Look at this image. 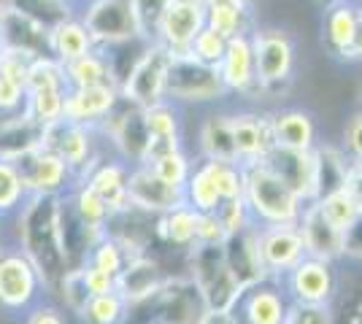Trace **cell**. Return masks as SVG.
Here are the masks:
<instances>
[{
    "label": "cell",
    "instance_id": "obj_1",
    "mask_svg": "<svg viewBox=\"0 0 362 324\" xmlns=\"http://www.w3.org/2000/svg\"><path fill=\"white\" fill-rule=\"evenodd\" d=\"M243 200L249 205V214L255 222H262V224L300 222L303 200L262 160L243 162Z\"/></svg>",
    "mask_w": 362,
    "mask_h": 324
},
{
    "label": "cell",
    "instance_id": "obj_2",
    "mask_svg": "<svg viewBox=\"0 0 362 324\" xmlns=\"http://www.w3.org/2000/svg\"><path fill=\"white\" fill-rule=\"evenodd\" d=\"M225 92L219 65L197 60L192 52L173 54L168 65L165 95L173 100H214Z\"/></svg>",
    "mask_w": 362,
    "mask_h": 324
},
{
    "label": "cell",
    "instance_id": "obj_3",
    "mask_svg": "<svg viewBox=\"0 0 362 324\" xmlns=\"http://www.w3.org/2000/svg\"><path fill=\"white\" fill-rule=\"evenodd\" d=\"M192 265H195V281L203 292L206 308L230 311V306L235 303V297L241 292V287L227 268L225 248L197 244L195 254H192Z\"/></svg>",
    "mask_w": 362,
    "mask_h": 324
},
{
    "label": "cell",
    "instance_id": "obj_4",
    "mask_svg": "<svg viewBox=\"0 0 362 324\" xmlns=\"http://www.w3.org/2000/svg\"><path fill=\"white\" fill-rule=\"evenodd\" d=\"M170 57L173 54L163 44H149V49L141 54V60L133 65L127 81L122 84V97L136 108H151L163 103Z\"/></svg>",
    "mask_w": 362,
    "mask_h": 324
},
{
    "label": "cell",
    "instance_id": "obj_5",
    "mask_svg": "<svg viewBox=\"0 0 362 324\" xmlns=\"http://www.w3.org/2000/svg\"><path fill=\"white\" fill-rule=\"evenodd\" d=\"M262 162L279 179H284L300 200H319V157L314 149L295 152V149H284V146H273L271 152L262 157Z\"/></svg>",
    "mask_w": 362,
    "mask_h": 324
},
{
    "label": "cell",
    "instance_id": "obj_6",
    "mask_svg": "<svg viewBox=\"0 0 362 324\" xmlns=\"http://www.w3.org/2000/svg\"><path fill=\"white\" fill-rule=\"evenodd\" d=\"M206 28V3L203 0H168L160 22V41L170 54H187L195 35Z\"/></svg>",
    "mask_w": 362,
    "mask_h": 324
},
{
    "label": "cell",
    "instance_id": "obj_7",
    "mask_svg": "<svg viewBox=\"0 0 362 324\" xmlns=\"http://www.w3.org/2000/svg\"><path fill=\"white\" fill-rule=\"evenodd\" d=\"M259 254L268 276H287L305 254L298 224H265L259 227Z\"/></svg>",
    "mask_w": 362,
    "mask_h": 324
},
{
    "label": "cell",
    "instance_id": "obj_8",
    "mask_svg": "<svg viewBox=\"0 0 362 324\" xmlns=\"http://www.w3.org/2000/svg\"><path fill=\"white\" fill-rule=\"evenodd\" d=\"M252 49H255V71L257 81L273 87L287 81L295 65V47L289 41L287 32L281 30H259L252 38Z\"/></svg>",
    "mask_w": 362,
    "mask_h": 324
},
{
    "label": "cell",
    "instance_id": "obj_9",
    "mask_svg": "<svg viewBox=\"0 0 362 324\" xmlns=\"http://www.w3.org/2000/svg\"><path fill=\"white\" fill-rule=\"evenodd\" d=\"M222 248H225L227 268L235 276L241 289L268 278V270L262 265V254H259V227L255 222L241 227V230L230 232Z\"/></svg>",
    "mask_w": 362,
    "mask_h": 324
},
{
    "label": "cell",
    "instance_id": "obj_10",
    "mask_svg": "<svg viewBox=\"0 0 362 324\" xmlns=\"http://www.w3.org/2000/svg\"><path fill=\"white\" fill-rule=\"evenodd\" d=\"M127 198H130V205L144 211H157V214H168L187 203L184 186L165 184L149 165H138L136 170L127 173Z\"/></svg>",
    "mask_w": 362,
    "mask_h": 324
},
{
    "label": "cell",
    "instance_id": "obj_11",
    "mask_svg": "<svg viewBox=\"0 0 362 324\" xmlns=\"http://www.w3.org/2000/svg\"><path fill=\"white\" fill-rule=\"evenodd\" d=\"M84 28L90 30L92 41L103 44H119L138 35L130 0H92L84 14Z\"/></svg>",
    "mask_w": 362,
    "mask_h": 324
},
{
    "label": "cell",
    "instance_id": "obj_12",
    "mask_svg": "<svg viewBox=\"0 0 362 324\" xmlns=\"http://www.w3.org/2000/svg\"><path fill=\"white\" fill-rule=\"evenodd\" d=\"M287 311L289 306L284 303V294L259 281L238 292L235 303L230 306V316L238 324H284Z\"/></svg>",
    "mask_w": 362,
    "mask_h": 324
},
{
    "label": "cell",
    "instance_id": "obj_13",
    "mask_svg": "<svg viewBox=\"0 0 362 324\" xmlns=\"http://www.w3.org/2000/svg\"><path fill=\"white\" fill-rule=\"evenodd\" d=\"M300 235L305 244V254L317 257V260H335L346 251V232L338 230L330 219L325 216L319 200H311V205H305V211L300 214Z\"/></svg>",
    "mask_w": 362,
    "mask_h": 324
},
{
    "label": "cell",
    "instance_id": "obj_14",
    "mask_svg": "<svg viewBox=\"0 0 362 324\" xmlns=\"http://www.w3.org/2000/svg\"><path fill=\"white\" fill-rule=\"evenodd\" d=\"M117 100H119L117 87H71L65 95L62 119L87 127L90 122L106 119L117 108Z\"/></svg>",
    "mask_w": 362,
    "mask_h": 324
},
{
    "label": "cell",
    "instance_id": "obj_15",
    "mask_svg": "<svg viewBox=\"0 0 362 324\" xmlns=\"http://www.w3.org/2000/svg\"><path fill=\"white\" fill-rule=\"evenodd\" d=\"M287 289L295 303H327L332 294V273L327 260L303 257L287 273Z\"/></svg>",
    "mask_w": 362,
    "mask_h": 324
},
{
    "label": "cell",
    "instance_id": "obj_16",
    "mask_svg": "<svg viewBox=\"0 0 362 324\" xmlns=\"http://www.w3.org/2000/svg\"><path fill=\"white\" fill-rule=\"evenodd\" d=\"M233 127V140H235V152L238 162H257L271 152L273 146V130L268 116H257V114H235L230 116Z\"/></svg>",
    "mask_w": 362,
    "mask_h": 324
},
{
    "label": "cell",
    "instance_id": "obj_17",
    "mask_svg": "<svg viewBox=\"0 0 362 324\" xmlns=\"http://www.w3.org/2000/svg\"><path fill=\"white\" fill-rule=\"evenodd\" d=\"M219 76H222L225 90H233V92H243L257 81L255 49H252V38L246 32L233 35L227 41L225 57L219 60Z\"/></svg>",
    "mask_w": 362,
    "mask_h": 324
},
{
    "label": "cell",
    "instance_id": "obj_18",
    "mask_svg": "<svg viewBox=\"0 0 362 324\" xmlns=\"http://www.w3.org/2000/svg\"><path fill=\"white\" fill-rule=\"evenodd\" d=\"M41 146L60 155L68 162V168H81L90 160V133H87V127L68 122V119L46 124Z\"/></svg>",
    "mask_w": 362,
    "mask_h": 324
},
{
    "label": "cell",
    "instance_id": "obj_19",
    "mask_svg": "<svg viewBox=\"0 0 362 324\" xmlns=\"http://www.w3.org/2000/svg\"><path fill=\"white\" fill-rule=\"evenodd\" d=\"M144 122L149 130V140H146V152H144L141 165H149L157 157L179 149V119H176V111L168 103L144 108Z\"/></svg>",
    "mask_w": 362,
    "mask_h": 324
},
{
    "label": "cell",
    "instance_id": "obj_20",
    "mask_svg": "<svg viewBox=\"0 0 362 324\" xmlns=\"http://www.w3.org/2000/svg\"><path fill=\"white\" fill-rule=\"evenodd\" d=\"M35 284H38L35 268L25 257L11 254L0 260V303L11 308L28 306L35 294Z\"/></svg>",
    "mask_w": 362,
    "mask_h": 324
},
{
    "label": "cell",
    "instance_id": "obj_21",
    "mask_svg": "<svg viewBox=\"0 0 362 324\" xmlns=\"http://www.w3.org/2000/svg\"><path fill=\"white\" fill-rule=\"evenodd\" d=\"M28 160H30V168H28V173H22V181H25V186H30L35 195H54L65 184L71 168L52 149L35 146L28 152Z\"/></svg>",
    "mask_w": 362,
    "mask_h": 324
},
{
    "label": "cell",
    "instance_id": "obj_22",
    "mask_svg": "<svg viewBox=\"0 0 362 324\" xmlns=\"http://www.w3.org/2000/svg\"><path fill=\"white\" fill-rule=\"evenodd\" d=\"M273 143L284 146V149H295V152H311L314 140H317V127L314 119L305 111H279L271 116Z\"/></svg>",
    "mask_w": 362,
    "mask_h": 324
},
{
    "label": "cell",
    "instance_id": "obj_23",
    "mask_svg": "<svg viewBox=\"0 0 362 324\" xmlns=\"http://www.w3.org/2000/svg\"><path fill=\"white\" fill-rule=\"evenodd\" d=\"M127 173L130 170L119 165V162H106V165H98L90 173V179H87V186L103 198V203L108 205L111 214L124 211L130 205V198H127Z\"/></svg>",
    "mask_w": 362,
    "mask_h": 324
},
{
    "label": "cell",
    "instance_id": "obj_24",
    "mask_svg": "<svg viewBox=\"0 0 362 324\" xmlns=\"http://www.w3.org/2000/svg\"><path fill=\"white\" fill-rule=\"evenodd\" d=\"M49 49L54 52V57L65 65V62L76 60L81 54L92 52V35L84 28V22H76V19H62L57 22L52 30H49Z\"/></svg>",
    "mask_w": 362,
    "mask_h": 324
},
{
    "label": "cell",
    "instance_id": "obj_25",
    "mask_svg": "<svg viewBox=\"0 0 362 324\" xmlns=\"http://www.w3.org/2000/svg\"><path fill=\"white\" fill-rule=\"evenodd\" d=\"M184 200L189 208H195L197 214H214L222 203L219 186L214 179V165L211 160H206L197 170L189 173L187 184H184Z\"/></svg>",
    "mask_w": 362,
    "mask_h": 324
},
{
    "label": "cell",
    "instance_id": "obj_26",
    "mask_svg": "<svg viewBox=\"0 0 362 324\" xmlns=\"http://www.w3.org/2000/svg\"><path fill=\"white\" fill-rule=\"evenodd\" d=\"M160 287V270L157 265H151L149 260H130L124 265L119 276H117V292L133 303V300H141L151 294L154 289Z\"/></svg>",
    "mask_w": 362,
    "mask_h": 324
},
{
    "label": "cell",
    "instance_id": "obj_27",
    "mask_svg": "<svg viewBox=\"0 0 362 324\" xmlns=\"http://www.w3.org/2000/svg\"><path fill=\"white\" fill-rule=\"evenodd\" d=\"M65 78H68V87H117L106 57L95 52L65 62Z\"/></svg>",
    "mask_w": 362,
    "mask_h": 324
},
{
    "label": "cell",
    "instance_id": "obj_28",
    "mask_svg": "<svg viewBox=\"0 0 362 324\" xmlns=\"http://www.w3.org/2000/svg\"><path fill=\"white\" fill-rule=\"evenodd\" d=\"M357 16L360 8L351 6V3H335L327 14L325 22V32H327V41L335 54L346 57L351 44H354V32H357Z\"/></svg>",
    "mask_w": 362,
    "mask_h": 324
},
{
    "label": "cell",
    "instance_id": "obj_29",
    "mask_svg": "<svg viewBox=\"0 0 362 324\" xmlns=\"http://www.w3.org/2000/svg\"><path fill=\"white\" fill-rule=\"evenodd\" d=\"M206 3V25L222 32L225 38L246 32V3L243 0H203Z\"/></svg>",
    "mask_w": 362,
    "mask_h": 324
},
{
    "label": "cell",
    "instance_id": "obj_30",
    "mask_svg": "<svg viewBox=\"0 0 362 324\" xmlns=\"http://www.w3.org/2000/svg\"><path fill=\"white\" fill-rule=\"evenodd\" d=\"M319 205H322V211L332 224L344 232H349L362 219V203L349 186H341V189H332L327 195H322Z\"/></svg>",
    "mask_w": 362,
    "mask_h": 324
},
{
    "label": "cell",
    "instance_id": "obj_31",
    "mask_svg": "<svg viewBox=\"0 0 362 324\" xmlns=\"http://www.w3.org/2000/svg\"><path fill=\"white\" fill-rule=\"evenodd\" d=\"M200 143L209 160H225V162H238V152H235V140H233V127H230V116H211L203 124L200 133Z\"/></svg>",
    "mask_w": 362,
    "mask_h": 324
},
{
    "label": "cell",
    "instance_id": "obj_32",
    "mask_svg": "<svg viewBox=\"0 0 362 324\" xmlns=\"http://www.w3.org/2000/svg\"><path fill=\"white\" fill-rule=\"evenodd\" d=\"M65 87H44V90H30L28 100V116L38 124H52L62 119V108H65Z\"/></svg>",
    "mask_w": 362,
    "mask_h": 324
},
{
    "label": "cell",
    "instance_id": "obj_33",
    "mask_svg": "<svg viewBox=\"0 0 362 324\" xmlns=\"http://www.w3.org/2000/svg\"><path fill=\"white\" fill-rule=\"evenodd\" d=\"M8 8L19 11L33 22H38L44 30H52L57 22L68 19V6L65 0H8Z\"/></svg>",
    "mask_w": 362,
    "mask_h": 324
},
{
    "label": "cell",
    "instance_id": "obj_34",
    "mask_svg": "<svg viewBox=\"0 0 362 324\" xmlns=\"http://www.w3.org/2000/svg\"><path fill=\"white\" fill-rule=\"evenodd\" d=\"M168 0H130L133 19H136V32L146 44L160 41V22L165 14Z\"/></svg>",
    "mask_w": 362,
    "mask_h": 324
},
{
    "label": "cell",
    "instance_id": "obj_35",
    "mask_svg": "<svg viewBox=\"0 0 362 324\" xmlns=\"http://www.w3.org/2000/svg\"><path fill=\"white\" fill-rule=\"evenodd\" d=\"M195 232H197V211L189 208L187 203L163 216V235H165L170 244H179V246L195 244Z\"/></svg>",
    "mask_w": 362,
    "mask_h": 324
},
{
    "label": "cell",
    "instance_id": "obj_36",
    "mask_svg": "<svg viewBox=\"0 0 362 324\" xmlns=\"http://www.w3.org/2000/svg\"><path fill=\"white\" fill-rule=\"evenodd\" d=\"M124 308H127V300L114 289V292L90 297L81 313L90 324H119L124 319Z\"/></svg>",
    "mask_w": 362,
    "mask_h": 324
},
{
    "label": "cell",
    "instance_id": "obj_37",
    "mask_svg": "<svg viewBox=\"0 0 362 324\" xmlns=\"http://www.w3.org/2000/svg\"><path fill=\"white\" fill-rule=\"evenodd\" d=\"M76 216H78V222H84L87 227H92V230H103L108 222V216H111V211H108V205L103 203V198L95 192V189H90V186L84 184L81 189H78V195H76Z\"/></svg>",
    "mask_w": 362,
    "mask_h": 324
},
{
    "label": "cell",
    "instance_id": "obj_38",
    "mask_svg": "<svg viewBox=\"0 0 362 324\" xmlns=\"http://www.w3.org/2000/svg\"><path fill=\"white\" fill-rule=\"evenodd\" d=\"M149 168L170 186H184V184H187V179H189V173H192V168H189V160L181 155V149H176V152H168V155H163V157H157L154 162H149Z\"/></svg>",
    "mask_w": 362,
    "mask_h": 324
},
{
    "label": "cell",
    "instance_id": "obj_39",
    "mask_svg": "<svg viewBox=\"0 0 362 324\" xmlns=\"http://www.w3.org/2000/svg\"><path fill=\"white\" fill-rule=\"evenodd\" d=\"M227 41H230V38H225L222 32L211 30V28L206 25V28L195 35V41H192V49H189V52L195 54L197 60L209 62V65H219V60L225 57Z\"/></svg>",
    "mask_w": 362,
    "mask_h": 324
},
{
    "label": "cell",
    "instance_id": "obj_40",
    "mask_svg": "<svg viewBox=\"0 0 362 324\" xmlns=\"http://www.w3.org/2000/svg\"><path fill=\"white\" fill-rule=\"evenodd\" d=\"M90 265L95 268H100V270H106L111 276L117 278L124 270V265L130 263V260H124V254H122V244L117 241H100V244H95V248L90 251Z\"/></svg>",
    "mask_w": 362,
    "mask_h": 324
},
{
    "label": "cell",
    "instance_id": "obj_41",
    "mask_svg": "<svg viewBox=\"0 0 362 324\" xmlns=\"http://www.w3.org/2000/svg\"><path fill=\"white\" fill-rule=\"evenodd\" d=\"M214 214H216V219L222 222V227H225L227 232L241 230V227H246V224H252V222H255V219H252V214H249V205H246V200H243V198L222 200V203H219V208H216Z\"/></svg>",
    "mask_w": 362,
    "mask_h": 324
},
{
    "label": "cell",
    "instance_id": "obj_42",
    "mask_svg": "<svg viewBox=\"0 0 362 324\" xmlns=\"http://www.w3.org/2000/svg\"><path fill=\"white\" fill-rule=\"evenodd\" d=\"M22 189H25V181H22L16 165L8 162V160H0V208L16 205Z\"/></svg>",
    "mask_w": 362,
    "mask_h": 324
},
{
    "label": "cell",
    "instance_id": "obj_43",
    "mask_svg": "<svg viewBox=\"0 0 362 324\" xmlns=\"http://www.w3.org/2000/svg\"><path fill=\"white\" fill-rule=\"evenodd\" d=\"M227 235H230V232L222 227V222L216 219V214H197L195 244H203V246H222Z\"/></svg>",
    "mask_w": 362,
    "mask_h": 324
},
{
    "label": "cell",
    "instance_id": "obj_44",
    "mask_svg": "<svg viewBox=\"0 0 362 324\" xmlns=\"http://www.w3.org/2000/svg\"><path fill=\"white\" fill-rule=\"evenodd\" d=\"M284 324H330L325 303H292Z\"/></svg>",
    "mask_w": 362,
    "mask_h": 324
},
{
    "label": "cell",
    "instance_id": "obj_45",
    "mask_svg": "<svg viewBox=\"0 0 362 324\" xmlns=\"http://www.w3.org/2000/svg\"><path fill=\"white\" fill-rule=\"evenodd\" d=\"M81 281H84V287H87L90 297H95V294L114 292V289H117V278L111 276V273H106V270H100V268L90 265V263L81 268Z\"/></svg>",
    "mask_w": 362,
    "mask_h": 324
},
{
    "label": "cell",
    "instance_id": "obj_46",
    "mask_svg": "<svg viewBox=\"0 0 362 324\" xmlns=\"http://www.w3.org/2000/svg\"><path fill=\"white\" fill-rule=\"evenodd\" d=\"M28 92L25 90V84L22 81H14V78L8 76H0V108H14L19 100H22V95Z\"/></svg>",
    "mask_w": 362,
    "mask_h": 324
},
{
    "label": "cell",
    "instance_id": "obj_47",
    "mask_svg": "<svg viewBox=\"0 0 362 324\" xmlns=\"http://www.w3.org/2000/svg\"><path fill=\"white\" fill-rule=\"evenodd\" d=\"M346 146H349V152L357 157V160H362V114H360V116H354V119H351V124H349Z\"/></svg>",
    "mask_w": 362,
    "mask_h": 324
},
{
    "label": "cell",
    "instance_id": "obj_48",
    "mask_svg": "<svg viewBox=\"0 0 362 324\" xmlns=\"http://www.w3.org/2000/svg\"><path fill=\"white\" fill-rule=\"evenodd\" d=\"M197 324H238V322L230 316V311H211V308H206V313L197 319Z\"/></svg>",
    "mask_w": 362,
    "mask_h": 324
},
{
    "label": "cell",
    "instance_id": "obj_49",
    "mask_svg": "<svg viewBox=\"0 0 362 324\" xmlns=\"http://www.w3.org/2000/svg\"><path fill=\"white\" fill-rule=\"evenodd\" d=\"M349 60H362V8H360V16H357V32H354V44L349 49L346 54Z\"/></svg>",
    "mask_w": 362,
    "mask_h": 324
},
{
    "label": "cell",
    "instance_id": "obj_50",
    "mask_svg": "<svg viewBox=\"0 0 362 324\" xmlns=\"http://www.w3.org/2000/svg\"><path fill=\"white\" fill-rule=\"evenodd\" d=\"M30 324H62V319L52 308H41V311H35V313H33Z\"/></svg>",
    "mask_w": 362,
    "mask_h": 324
},
{
    "label": "cell",
    "instance_id": "obj_51",
    "mask_svg": "<svg viewBox=\"0 0 362 324\" xmlns=\"http://www.w3.org/2000/svg\"><path fill=\"white\" fill-rule=\"evenodd\" d=\"M3 14H6V3L0 0V19H3Z\"/></svg>",
    "mask_w": 362,
    "mask_h": 324
},
{
    "label": "cell",
    "instance_id": "obj_52",
    "mask_svg": "<svg viewBox=\"0 0 362 324\" xmlns=\"http://www.w3.org/2000/svg\"><path fill=\"white\" fill-rule=\"evenodd\" d=\"M325 3H341V0H325Z\"/></svg>",
    "mask_w": 362,
    "mask_h": 324
},
{
    "label": "cell",
    "instance_id": "obj_53",
    "mask_svg": "<svg viewBox=\"0 0 362 324\" xmlns=\"http://www.w3.org/2000/svg\"><path fill=\"white\" fill-rule=\"evenodd\" d=\"M151 324H168V322H151Z\"/></svg>",
    "mask_w": 362,
    "mask_h": 324
}]
</instances>
